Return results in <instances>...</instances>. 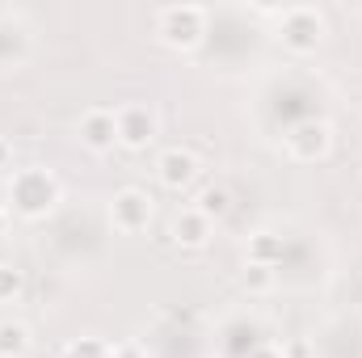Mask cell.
<instances>
[{
    "label": "cell",
    "instance_id": "obj_1",
    "mask_svg": "<svg viewBox=\"0 0 362 358\" xmlns=\"http://www.w3.org/2000/svg\"><path fill=\"white\" fill-rule=\"evenodd\" d=\"M4 198H8V202H4L8 215H17V219H25V224H38V219H47V215H55V207L64 202V185H59V178H55L51 169L25 165V169H17V173L8 178Z\"/></svg>",
    "mask_w": 362,
    "mask_h": 358
},
{
    "label": "cell",
    "instance_id": "obj_2",
    "mask_svg": "<svg viewBox=\"0 0 362 358\" xmlns=\"http://www.w3.org/2000/svg\"><path fill=\"white\" fill-rule=\"evenodd\" d=\"M211 34V13L202 4H165L156 13V38L160 47L177 51V55H189L206 42Z\"/></svg>",
    "mask_w": 362,
    "mask_h": 358
},
{
    "label": "cell",
    "instance_id": "obj_3",
    "mask_svg": "<svg viewBox=\"0 0 362 358\" xmlns=\"http://www.w3.org/2000/svg\"><path fill=\"white\" fill-rule=\"evenodd\" d=\"M274 21H278L274 38L291 55H316L320 42H325V34H329V21H325V13L316 4H286V8H278Z\"/></svg>",
    "mask_w": 362,
    "mask_h": 358
},
{
    "label": "cell",
    "instance_id": "obj_4",
    "mask_svg": "<svg viewBox=\"0 0 362 358\" xmlns=\"http://www.w3.org/2000/svg\"><path fill=\"white\" fill-rule=\"evenodd\" d=\"M152 215H156V202H152V194H148L144 185H122V190H114V198H110V207H105V219H110V228H114L118 236H139V232H148V228H152Z\"/></svg>",
    "mask_w": 362,
    "mask_h": 358
},
{
    "label": "cell",
    "instance_id": "obj_5",
    "mask_svg": "<svg viewBox=\"0 0 362 358\" xmlns=\"http://www.w3.org/2000/svg\"><path fill=\"white\" fill-rule=\"evenodd\" d=\"M282 148L295 165H316L333 152V122L325 118H303L282 135Z\"/></svg>",
    "mask_w": 362,
    "mask_h": 358
},
{
    "label": "cell",
    "instance_id": "obj_6",
    "mask_svg": "<svg viewBox=\"0 0 362 358\" xmlns=\"http://www.w3.org/2000/svg\"><path fill=\"white\" fill-rule=\"evenodd\" d=\"M114 114H118V148H127V152H148V148L156 144L160 118H156L152 105L127 101V105H114Z\"/></svg>",
    "mask_w": 362,
    "mask_h": 358
},
{
    "label": "cell",
    "instance_id": "obj_7",
    "mask_svg": "<svg viewBox=\"0 0 362 358\" xmlns=\"http://www.w3.org/2000/svg\"><path fill=\"white\" fill-rule=\"evenodd\" d=\"M156 181L169 190V194H185V190H194L198 185V178H202V156L194 152V148H181V144H173V148H160L156 152Z\"/></svg>",
    "mask_w": 362,
    "mask_h": 358
},
{
    "label": "cell",
    "instance_id": "obj_8",
    "mask_svg": "<svg viewBox=\"0 0 362 358\" xmlns=\"http://www.w3.org/2000/svg\"><path fill=\"white\" fill-rule=\"evenodd\" d=\"M76 139L81 148H89L93 156H105L118 148V114L110 105H89L76 122Z\"/></svg>",
    "mask_w": 362,
    "mask_h": 358
},
{
    "label": "cell",
    "instance_id": "obj_9",
    "mask_svg": "<svg viewBox=\"0 0 362 358\" xmlns=\"http://www.w3.org/2000/svg\"><path fill=\"white\" fill-rule=\"evenodd\" d=\"M211 232H215V224L198 207H181V211H173V219H169V241L177 245L181 253H202L211 245Z\"/></svg>",
    "mask_w": 362,
    "mask_h": 358
},
{
    "label": "cell",
    "instance_id": "obj_10",
    "mask_svg": "<svg viewBox=\"0 0 362 358\" xmlns=\"http://www.w3.org/2000/svg\"><path fill=\"white\" fill-rule=\"evenodd\" d=\"M30 350H34L30 325L17 321V316H4V321H0V358H25Z\"/></svg>",
    "mask_w": 362,
    "mask_h": 358
},
{
    "label": "cell",
    "instance_id": "obj_11",
    "mask_svg": "<svg viewBox=\"0 0 362 358\" xmlns=\"http://www.w3.org/2000/svg\"><path fill=\"white\" fill-rule=\"evenodd\" d=\"M189 207H198V211H202V215H206V219L215 224V219H223V215L232 211V190H228L223 181H215V185L198 190V198H194Z\"/></svg>",
    "mask_w": 362,
    "mask_h": 358
},
{
    "label": "cell",
    "instance_id": "obj_12",
    "mask_svg": "<svg viewBox=\"0 0 362 358\" xmlns=\"http://www.w3.org/2000/svg\"><path fill=\"white\" fill-rule=\"evenodd\" d=\"M282 253H286L282 236H274V232H253V236H249V253H245V262L278 266V262H282Z\"/></svg>",
    "mask_w": 362,
    "mask_h": 358
},
{
    "label": "cell",
    "instance_id": "obj_13",
    "mask_svg": "<svg viewBox=\"0 0 362 358\" xmlns=\"http://www.w3.org/2000/svg\"><path fill=\"white\" fill-rule=\"evenodd\" d=\"M274 282H278V266H257V262H245L240 266V287L249 295H270Z\"/></svg>",
    "mask_w": 362,
    "mask_h": 358
},
{
    "label": "cell",
    "instance_id": "obj_14",
    "mask_svg": "<svg viewBox=\"0 0 362 358\" xmlns=\"http://www.w3.org/2000/svg\"><path fill=\"white\" fill-rule=\"evenodd\" d=\"M21 295H25V270L0 262V304H17Z\"/></svg>",
    "mask_w": 362,
    "mask_h": 358
},
{
    "label": "cell",
    "instance_id": "obj_15",
    "mask_svg": "<svg viewBox=\"0 0 362 358\" xmlns=\"http://www.w3.org/2000/svg\"><path fill=\"white\" fill-rule=\"evenodd\" d=\"M114 354V342L105 337H76L64 346V358H110Z\"/></svg>",
    "mask_w": 362,
    "mask_h": 358
},
{
    "label": "cell",
    "instance_id": "obj_16",
    "mask_svg": "<svg viewBox=\"0 0 362 358\" xmlns=\"http://www.w3.org/2000/svg\"><path fill=\"white\" fill-rule=\"evenodd\" d=\"M245 358H286V350H282V346H274V342H257Z\"/></svg>",
    "mask_w": 362,
    "mask_h": 358
},
{
    "label": "cell",
    "instance_id": "obj_17",
    "mask_svg": "<svg viewBox=\"0 0 362 358\" xmlns=\"http://www.w3.org/2000/svg\"><path fill=\"white\" fill-rule=\"evenodd\" d=\"M110 358H148V354H144L139 342H114V354Z\"/></svg>",
    "mask_w": 362,
    "mask_h": 358
},
{
    "label": "cell",
    "instance_id": "obj_18",
    "mask_svg": "<svg viewBox=\"0 0 362 358\" xmlns=\"http://www.w3.org/2000/svg\"><path fill=\"white\" fill-rule=\"evenodd\" d=\"M8 165H13V144L0 135V169H8Z\"/></svg>",
    "mask_w": 362,
    "mask_h": 358
},
{
    "label": "cell",
    "instance_id": "obj_19",
    "mask_svg": "<svg viewBox=\"0 0 362 358\" xmlns=\"http://www.w3.org/2000/svg\"><path fill=\"white\" fill-rule=\"evenodd\" d=\"M8 236V207H0V241Z\"/></svg>",
    "mask_w": 362,
    "mask_h": 358
}]
</instances>
